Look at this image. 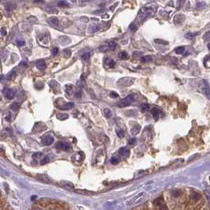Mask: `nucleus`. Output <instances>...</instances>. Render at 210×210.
<instances>
[{
    "instance_id": "obj_36",
    "label": "nucleus",
    "mask_w": 210,
    "mask_h": 210,
    "mask_svg": "<svg viewBox=\"0 0 210 210\" xmlns=\"http://www.w3.org/2000/svg\"><path fill=\"white\" fill-rule=\"evenodd\" d=\"M63 187H66V188H67V189H73V188H74V186H73V184H71V183H67V182H66L65 184L63 185Z\"/></svg>"
},
{
    "instance_id": "obj_55",
    "label": "nucleus",
    "mask_w": 210,
    "mask_h": 210,
    "mask_svg": "<svg viewBox=\"0 0 210 210\" xmlns=\"http://www.w3.org/2000/svg\"><path fill=\"white\" fill-rule=\"evenodd\" d=\"M2 78H3V75H0V81H2Z\"/></svg>"
},
{
    "instance_id": "obj_39",
    "label": "nucleus",
    "mask_w": 210,
    "mask_h": 210,
    "mask_svg": "<svg viewBox=\"0 0 210 210\" xmlns=\"http://www.w3.org/2000/svg\"><path fill=\"white\" fill-rule=\"evenodd\" d=\"M171 193L174 197H179L181 194V191L179 189H175V190H173Z\"/></svg>"
},
{
    "instance_id": "obj_14",
    "label": "nucleus",
    "mask_w": 210,
    "mask_h": 210,
    "mask_svg": "<svg viewBox=\"0 0 210 210\" xmlns=\"http://www.w3.org/2000/svg\"><path fill=\"white\" fill-rule=\"evenodd\" d=\"M10 135V131L8 128H6L5 130H3L2 131V133L0 134V138H1V139H4L7 138L8 136Z\"/></svg>"
},
{
    "instance_id": "obj_53",
    "label": "nucleus",
    "mask_w": 210,
    "mask_h": 210,
    "mask_svg": "<svg viewBox=\"0 0 210 210\" xmlns=\"http://www.w3.org/2000/svg\"><path fill=\"white\" fill-rule=\"evenodd\" d=\"M33 2L36 3H40V2H43V0H33Z\"/></svg>"
},
{
    "instance_id": "obj_24",
    "label": "nucleus",
    "mask_w": 210,
    "mask_h": 210,
    "mask_svg": "<svg viewBox=\"0 0 210 210\" xmlns=\"http://www.w3.org/2000/svg\"><path fill=\"white\" fill-rule=\"evenodd\" d=\"M200 197H201V195L198 193H196V192H193L190 195V198L193 200H198L200 199Z\"/></svg>"
},
{
    "instance_id": "obj_11",
    "label": "nucleus",
    "mask_w": 210,
    "mask_h": 210,
    "mask_svg": "<svg viewBox=\"0 0 210 210\" xmlns=\"http://www.w3.org/2000/svg\"><path fill=\"white\" fill-rule=\"evenodd\" d=\"M36 178H37V179L43 182V183H51V179L50 178L48 177L47 175H44V174H39L37 175V176H36Z\"/></svg>"
},
{
    "instance_id": "obj_50",
    "label": "nucleus",
    "mask_w": 210,
    "mask_h": 210,
    "mask_svg": "<svg viewBox=\"0 0 210 210\" xmlns=\"http://www.w3.org/2000/svg\"><path fill=\"white\" fill-rule=\"evenodd\" d=\"M58 52H59V48L58 47H54L53 50H52V55H53V56H55L58 54Z\"/></svg>"
},
{
    "instance_id": "obj_16",
    "label": "nucleus",
    "mask_w": 210,
    "mask_h": 210,
    "mask_svg": "<svg viewBox=\"0 0 210 210\" xmlns=\"http://www.w3.org/2000/svg\"><path fill=\"white\" fill-rule=\"evenodd\" d=\"M119 153L121 156H126L129 154V150L126 147H123V148H119Z\"/></svg>"
},
{
    "instance_id": "obj_33",
    "label": "nucleus",
    "mask_w": 210,
    "mask_h": 210,
    "mask_svg": "<svg viewBox=\"0 0 210 210\" xmlns=\"http://www.w3.org/2000/svg\"><path fill=\"white\" fill-rule=\"evenodd\" d=\"M129 29L132 32H135L137 29H138V27H137V25L134 23H131L130 25V26H129Z\"/></svg>"
},
{
    "instance_id": "obj_18",
    "label": "nucleus",
    "mask_w": 210,
    "mask_h": 210,
    "mask_svg": "<svg viewBox=\"0 0 210 210\" xmlns=\"http://www.w3.org/2000/svg\"><path fill=\"white\" fill-rule=\"evenodd\" d=\"M16 76H17V74H16V71L15 70H12L10 71L9 74H8L6 75V79L7 80H13L16 78Z\"/></svg>"
},
{
    "instance_id": "obj_45",
    "label": "nucleus",
    "mask_w": 210,
    "mask_h": 210,
    "mask_svg": "<svg viewBox=\"0 0 210 210\" xmlns=\"http://www.w3.org/2000/svg\"><path fill=\"white\" fill-rule=\"evenodd\" d=\"M155 42L157 43H161V44H164V45H167V44L168 43L167 41H164V40H155Z\"/></svg>"
},
{
    "instance_id": "obj_48",
    "label": "nucleus",
    "mask_w": 210,
    "mask_h": 210,
    "mask_svg": "<svg viewBox=\"0 0 210 210\" xmlns=\"http://www.w3.org/2000/svg\"><path fill=\"white\" fill-rule=\"evenodd\" d=\"M41 156H42V153H41V152H36V153H34L33 156V157L35 160H37V159H39Z\"/></svg>"
},
{
    "instance_id": "obj_6",
    "label": "nucleus",
    "mask_w": 210,
    "mask_h": 210,
    "mask_svg": "<svg viewBox=\"0 0 210 210\" xmlns=\"http://www.w3.org/2000/svg\"><path fill=\"white\" fill-rule=\"evenodd\" d=\"M47 23L49 24V25L52 27L55 28V29H57V28L59 27V21L57 18L55 17H51V18H49L47 19Z\"/></svg>"
},
{
    "instance_id": "obj_3",
    "label": "nucleus",
    "mask_w": 210,
    "mask_h": 210,
    "mask_svg": "<svg viewBox=\"0 0 210 210\" xmlns=\"http://www.w3.org/2000/svg\"><path fill=\"white\" fill-rule=\"evenodd\" d=\"M145 195V193L144 192H141L139 193L138 195H136L135 197H134L131 200H130L129 201H127V205H134L136 203H138V201H140L141 199H142L143 196Z\"/></svg>"
},
{
    "instance_id": "obj_44",
    "label": "nucleus",
    "mask_w": 210,
    "mask_h": 210,
    "mask_svg": "<svg viewBox=\"0 0 210 210\" xmlns=\"http://www.w3.org/2000/svg\"><path fill=\"white\" fill-rule=\"evenodd\" d=\"M0 33H1L2 36H6L7 35V31H6V29L5 27H2L1 29H0Z\"/></svg>"
},
{
    "instance_id": "obj_10",
    "label": "nucleus",
    "mask_w": 210,
    "mask_h": 210,
    "mask_svg": "<svg viewBox=\"0 0 210 210\" xmlns=\"http://www.w3.org/2000/svg\"><path fill=\"white\" fill-rule=\"evenodd\" d=\"M151 113H152V115L153 116V119H154L155 120L158 119L160 117L161 114H162L161 111L160 110L159 108H157V107H153L151 110Z\"/></svg>"
},
{
    "instance_id": "obj_15",
    "label": "nucleus",
    "mask_w": 210,
    "mask_h": 210,
    "mask_svg": "<svg viewBox=\"0 0 210 210\" xmlns=\"http://www.w3.org/2000/svg\"><path fill=\"white\" fill-rule=\"evenodd\" d=\"M16 8V4L14 2H8L6 4V10L7 11H13Z\"/></svg>"
},
{
    "instance_id": "obj_4",
    "label": "nucleus",
    "mask_w": 210,
    "mask_h": 210,
    "mask_svg": "<svg viewBox=\"0 0 210 210\" xmlns=\"http://www.w3.org/2000/svg\"><path fill=\"white\" fill-rule=\"evenodd\" d=\"M47 129V126L43 123H36V124L33 126V131L35 133H40L42 132L43 130H45Z\"/></svg>"
},
{
    "instance_id": "obj_46",
    "label": "nucleus",
    "mask_w": 210,
    "mask_h": 210,
    "mask_svg": "<svg viewBox=\"0 0 210 210\" xmlns=\"http://www.w3.org/2000/svg\"><path fill=\"white\" fill-rule=\"evenodd\" d=\"M107 65H108V66H109V67H111V68L114 67V66L115 65V61H114V60H113V59H110V60H109L108 63H107Z\"/></svg>"
},
{
    "instance_id": "obj_43",
    "label": "nucleus",
    "mask_w": 210,
    "mask_h": 210,
    "mask_svg": "<svg viewBox=\"0 0 210 210\" xmlns=\"http://www.w3.org/2000/svg\"><path fill=\"white\" fill-rule=\"evenodd\" d=\"M205 66L209 68V55H207L205 59Z\"/></svg>"
},
{
    "instance_id": "obj_21",
    "label": "nucleus",
    "mask_w": 210,
    "mask_h": 210,
    "mask_svg": "<svg viewBox=\"0 0 210 210\" xmlns=\"http://www.w3.org/2000/svg\"><path fill=\"white\" fill-rule=\"evenodd\" d=\"M65 88H66V92H67L68 94L70 95L72 92H73V90H74V87L72 85V84H66V85L65 86Z\"/></svg>"
},
{
    "instance_id": "obj_28",
    "label": "nucleus",
    "mask_w": 210,
    "mask_h": 210,
    "mask_svg": "<svg viewBox=\"0 0 210 210\" xmlns=\"http://www.w3.org/2000/svg\"><path fill=\"white\" fill-rule=\"evenodd\" d=\"M45 10L49 14H58V10L55 9V8H46Z\"/></svg>"
},
{
    "instance_id": "obj_1",
    "label": "nucleus",
    "mask_w": 210,
    "mask_h": 210,
    "mask_svg": "<svg viewBox=\"0 0 210 210\" xmlns=\"http://www.w3.org/2000/svg\"><path fill=\"white\" fill-rule=\"evenodd\" d=\"M136 100V95L135 94H130L128 95L126 98L123 99L122 100L118 103V106L120 107H125L130 105L133 102Z\"/></svg>"
},
{
    "instance_id": "obj_25",
    "label": "nucleus",
    "mask_w": 210,
    "mask_h": 210,
    "mask_svg": "<svg viewBox=\"0 0 210 210\" xmlns=\"http://www.w3.org/2000/svg\"><path fill=\"white\" fill-rule=\"evenodd\" d=\"M104 112L105 116H106L107 118H111V117L112 116L111 111L109 108H105V109H104Z\"/></svg>"
},
{
    "instance_id": "obj_27",
    "label": "nucleus",
    "mask_w": 210,
    "mask_h": 210,
    "mask_svg": "<svg viewBox=\"0 0 210 210\" xmlns=\"http://www.w3.org/2000/svg\"><path fill=\"white\" fill-rule=\"evenodd\" d=\"M148 109H149V106H148V104H142L141 105V111H143V112L147 111Z\"/></svg>"
},
{
    "instance_id": "obj_31",
    "label": "nucleus",
    "mask_w": 210,
    "mask_h": 210,
    "mask_svg": "<svg viewBox=\"0 0 210 210\" xmlns=\"http://www.w3.org/2000/svg\"><path fill=\"white\" fill-rule=\"evenodd\" d=\"M198 33H187L185 35V37L188 39V40H192L193 37H194L195 36H197Z\"/></svg>"
},
{
    "instance_id": "obj_52",
    "label": "nucleus",
    "mask_w": 210,
    "mask_h": 210,
    "mask_svg": "<svg viewBox=\"0 0 210 210\" xmlns=\"http://www.w3.org/2000/svg\"><path fill=\"white\" fill-rule=\"evenodd\" d=\"M17 43H18V45L19 46V47H21V46H24L25 44V43L24 42V41H21V40H19V41H18L17 42Z\"/></svg>"
},
{
    "instance_id": "obj_34",
    "label": "nucleus",
    "mask_w": 210,
    "mask_h": 210,
    "mask_svg": "<svg viewBox=\"0 0 210 210\" xmlns=\"http://www.w3.org/2000/svg\"><path fill=\"white\" fill-rule=\"evenodd\" d=\"M7 56H8V51H7L6 50H4V51H2V55H1V58L2 59L3 61H5V60L6 59Z\"/></svg>"
},
{
    "instance_id": "obj_20",
    "label": "nucleus",
    "mask_w": 210,
    "mask_h": 210,
    "mask_svg": "<svg viewBox=\"0 0 210 210\" xmlns=\"http://www.w3.org/2000/svg\"><path fill=\"white\" fill-rule=\"evenodd\" d=\"M140 130H141V126L138 125V126H135L131 129V134L133 135H136L140 132Z\"/></svg>"
},
{
    "instance_id": "obj_8",
    "label": "nucleus",
    "mask_w": 210,
    "mask_h": 210,
    "mask_svg": "<svg viewBox=\"0 0 210 210\" xmlns=\"http://www.w3.org/2000/svg\"><path fill=\"white\" fill-rule=\"evenodd\" d=\"M153 204L155 205H157V206H160V209H167V207H164V205L165 204H164V201L162 197H158V198L155 199L154 201H153Z\"/></svg>"
},
{
    "instance_id": "obj_38",
    "label": "nucleus",
    "mask_w": 210,
    "mask_h": 210,
    "mask_svg": "<svg viewBox=\"0 0 210 210\" xmlns=\"http://www.w3.org/2000/svg\"><path fill=\"white\" fill-rule=\"evenodd\" d=\"M28 20H29V21L30 22H32V23H36V22H37V19H36V18L34 17V16H30V17L28 18Z\"/></svg>"
},
{
    "instance_id": "obj_35",
    "label": "nucleus",
    "mask_w": 210,
    "mask_h": 210,
    "mask_svg": "<svg viewBox=\"0 0 210 210\" xmlns=\"http://www.w3.org/2000/svg\"><path fill=\"white\" fill-rule=\"evenodd\" d=\"M203 92H204L205 95L208 98H209V88L208 84L206 85V88H203Z\"/></svg>"
},
{
    "instance_id": "obj_51",
    "label": "nucleus",
    "mask_w": 210,
    "mask_h": 210,
    "mask_svg": "<svg viewBox=\"0 0 210 210\" xmlns=\"http://www.w3.org/2000/svg\"><path fill=\"white\" fill-rule=\"evenodd\" d=\"M135 141H136V138H131L130 141H129L128 144L129 145H134L135 143Z\"/></svg>"
},
{
    "instance_id": "obj_19",
    "label": "nucleus",
    "mask_w": 210,
    "mask_h": 210,
    "mask_svg": "<svg viewBox=\"0 0 210 210\" xmlns=\"http://www.w3.org/2000/svg\"><path fill=\"white\" fill-rule=\"evenodd\" d=\"M39 40L40 43H42L43 44H46L48 43V38L46 35H40L39 36Z\"/></svg>"
},
{
    "instance_id": "obj_49",
    "label": "nucleus",
    "mask_w": 210,
    "mask_h": 210,
    "mask_svg": "<svg viewBox=\"0 0 210 210\" xmlns=\"http://www.w3.org/2000/svg\"><path fill=\"white\" fill-rule=\"evenodd\" d=\"M110 96L112 98H117V97H119V94H117L115 92L112 91L110 92Z\"/></svg>"
},
{
    "instance_id": "obj_26",
    "label": "nucleus",
    "mask_w": 210,
    "mask_h": 210,
    "mask_svg": "<svg viewBox=\"0 0 210 210\" xmlns=\"http://www.w3.org/2000/svg\"><path fill=\"white\" fill-rule=\"evenodd\" d=\"M152 58L151 56H143V57L141 58V61L142 63H147V62H150L152 61Z\"/></svg>"
},
{
    "instance_id": "obj_54",
    "label": "nucleus",
    "mask_w": 210,
    "mask_h": 210,
    "mask_svg": "<svg viewBox=\"0 0 210 210\" xmlns=\"http://www.w3.org/2000/svg\"><path fill=\"white\" fill-rule=\"evenodd\" d=\"M2 14L0 13V20H2Z\"/></svg>"
},
{
    "instance_id": "obj_22",
    "label": "nucleus",
    "mask_w": 210,
    "mask_h": 210,
    "mask_svg": "<svg viewBox=\"0 0 210 210\" xmlns=\"http://www.w3.org/2000/svg\"><path fill=\"white\" fill-rule=\"evenodd\" d=\"M19 107H20V104H19V103H18V102H14V103H13V104H11V106H10L11 110H12V111H18V109H19Z\"/></svg>"
},
{
    "instance_id": "obj_40",
    "label": "nucleus",
    "mask_w": 210,
    "mask_h": 210,
    "mask_svg": "<svg viewBox=\"0 0 210 210\" xmlns=\"http://www.w3.org/2000/svg\"><path fill=\"white\" fill-rule=\"evenodd\" d=\"M116 133H117V135H118L119 138H123L124 137V131L123 130H117Z\"/></svg>"
},
{
    "instance_id": "obj_41",
    "label": "nucleus",
    "mask_w": 210,
    "mask_h": 210,
    "mask_svg": "<svg viewBox=\"0 0 210 210\" xmlns=\"http://www.w3.org/2000/svg\"><path fill=\"white\" fill-rule=\"evenodd\" d=\"M49 157L48 156H45L44 157V158L40 161V164H42V165H43V164H47V162H49Z\"/></svg>"
},
{
    "instance_id": "obj_9",
    "label": "nucleus",
    "mask_w": 210,
    "mask_h": 210,
    "mask_svg": "<svg viewBox=\"0 0 210 210\" xmlns=\"http://www.w3.org/2000/svg\"><path fill=\"white\" fill-rule=\"evenodd\" d=\"M54 138L50 135H46L42 138V142L44 145H50L53 143Z\"/></svg>"
},
{
    "instance_id": "obj_17",
    "label": "nucleus",
    "mask_w": 210,
    "mask_h": 210,
    "mask_svg": "<svg viewBox=\"0 0 210 210\" xmlns=\"http://www.w3.org/2000/svg\"><path fill=\"white\" fill-rule=\"evenodd\" d=\"M56 117H57L58 119L63 121V120H66L69 118V115H68L67 114H65V113H59V114L56 115Z\"/></svg>"
},
{
    "instance_id": "obj_7",
    "label": "nucleus",
    "mask_w": 210,
    "mask_h": 210,
    "mask_svg": "<svg viewBox=\"0 0 210 210\" xmlns=\"http://www.w3.org/2000/svg\"><path fill=\"white\" fill-rule=\"evenodd\" d=\"M17 93L15 88H8L6 92V97L8 100H13L15 97V95Z\"/></svg>"
},
{
    "instance_id": "obj_47",
    "label": "nucleus",
    "mask_w": 210,
    "mask_h": 210,
    "mask_svg": "<svg viewBox=\"0 0 210 210\" xmlns=\"http://www.w3.org/2000/svg\"><path fill=\"white\" fill-rule=\"evenodd\" d=\"M110 161H111V163L112 164H114V165H115V164H117L119 163V160H118V159L116 158V157H112Z\"/></svg>"
},
{
    "instance_id": "obj_30",
    "label": "nucleus",
    "mask_w": 210,
    "mask_h": 210,
    "mask_svg": "<svg viewBox=\"0 0 210 210\" xmlns=\"http://www.w3.org/2000/svg\"><path fill=\"white\" fill-rule=\"evenodd\" d=\"M184 51H185V47H177L175 49V53L178 54V55H181V54L183 53Z\"/></svg>"
},
{
    "instance_id": "obj_12",
    "label": "nucleus",
    "mask_w": 210,
    "mask_h": 210,
    "mask_svg": "<svg viewBox=\"0 0 210 210\" xmlns=\"http://www.w3.org/2000/svg\"><path fill=\"white\" fill-rule=\"evenodd\" d=\"M36 67H37L39 70H41L46 69V67H47L46 63H45V62L43 61V60H40V61H38L37 63H36Z\"/></svg>"
},
{
    "instance_id": "obj_5",
    "label": "nucleus",
    "mask_w": 210,
    "mask_h": 210,
    "mask_svg": "<svg viewBox=\"0 0 210 210\" xmlns=\"http://www.w3.org/2000/svg\"><path fill=\"white\" fill-rule=\"evenodd\" d=\"M55 147L59 149H63V150H69V149L70 148V145L66 142L59 141V142L56 143Z\"/></svg>"
},
{
    "instance_id": "obj_37",
    "label": "nucleus",
    "mask_w": 210,
    "mask_h": 210,
    "mask_svg": "<svg viewBox=\"0 0 210 210\" xmlns=\"http://www.w3.org/2000/svg\"><path fill=\"white\" fill-rule=\"evenodd\" d=\"M115 47H116V43L115 42L111 41V42H110L108 43V47L110 48L111 50H115Z\"/></svg>"
},
{
    "instance_id": "obj_42",
    "label": "nucleus",
    "mask_w": 210,
    "mask_h": 210,
    "mask_svg": "<svg viewBox=\"0 0 210 210\" xmlns=\"http://www.w3.org/2000/svg\"><path fill=\"white\" fill-rule=\"evenodd\" d=\"M70 50H64L63 51V55H64V57H66V58H69L70 56Z\"/></svg>"
},
{
    "instance_id": "obj_32",
    "label": "nucleus",
    "mask_w": 210,
    "mask_h": 210,
    "mask_svg": "<svg viewBox=\"0 0 210 210\" xmlns=\"http://www.w3.org/2000/svg\"><path fill=\"white\" fill-rule=\"evenodd\" d=\"M58 6L60 7H69V4L65 1H60L58 2Z\"/></svg>"
},
{
    "instance_id": "obj_2",
    "label": "nucleus",
    "mask_w": 210,
    "mask_h": 210,
    "mask_svg": "<svg viewBox=\"0 0 210 210\" xmlns=\"http://www.w3.org/2000/svg\"><path fill=\"white\" fill-rule=\"evenodd\" d=\"M134 82V79L132 78H123L118 81L117 84L119 87H127L133 84Z\"/></svg>"
},
{
    "instance_id": "obj_23",
    "label": "nucleus",
    "mask_w": 210,
    "mask_h": 210,
    "mask_svg": "<svg viewBox=\"0 0 210 210\" xmlns=\"http://www.w3.org/2000/svg\"><path fill=\"white\" fill-rule=\"evenodd\" d=\"M119 57L121 59H126L129 58V55L126 51H122L119 54Z\"/></svg>"
},
{
    "instance_id": "obj_29",
    "label": "nucleus",
    "mask_w": 210,
    "mask_h": 210,
    "mask_svg": "<svg viewBox=\"0 0 210 210\" xmlns=\"http://www.w3.org/2000/svg\"><path fill=\"white\" fill-rule=\"evenodd\" d=\"M89 57H90L89 52H84V53L82 55V59L84 61H88V60L89 59Z\"/></svg>"
},
{
    "instance_id": "obj_13",
    "label": "nucleus",
    "mask_w": 210,
    "mask_h": 210,
    "mask_svg": "<svg viewBox=\"0 0 210 210\" xmlns=\"http://www.w3.org/2000/svg\"><path fill=\"white\" fill-rule=\"evenodd\" d=\"M74 107V103H71V102H68V103H65L63 104L62 106H60L59 107L61 109H64V110H69V109H71Z\"/></svg>"
}]
</instances>
